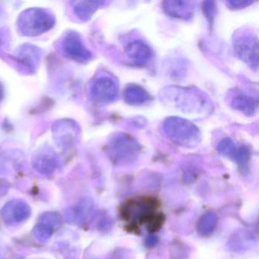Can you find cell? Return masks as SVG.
Instances as JSON below:
<instances>
[{
  "mask_svg": "<svg viewBox=\"0 0 259 259\" xmlns=\"http://www.w3.org/2000/svg\"><path fill=\"white\" fill-rule=\"evenodd\" d=\"M34 166L41 174L50 175L57 169L58 160L52 153H42L34 159Z\"/></svg>",
  "mask_w": 259,
  "mask_h": 259,
  "instance_id": "cell-16",
  "label": "cell"
},
{
  "mask_svg": "<svg viewBox=\"0 0 259 259\" xmlns=\"http://www.w3.org/2000/svg\"><path fill=\"white\" fill-rule=\"evenodd\" d=\"M230 158L233 159L239 165H245L250 158L249 149L245 145H237Z\"/></svg>",
  "mask_w": 259,
  "mask_h": 259,
  "instance_id": "cell-19",
  "label": "cell"
},
{
  "mask_svg": "<svg viewBox=\"0 0 259 259\" xmlns=\"http://www.w3.org/2000/svg\"><path fill=\"white\" fill-rule=\"evenodd\" d=\"M157 209V201L154 198L131 200L122 209V217L127 221H132L133 224L147 223L150 231H156L160 229L163 222V216L156 212Z\"/></svg>",
  "mask_w": 259,
  "mask_h": 259,
  "instance_id": "cell-2",
  "label": "cell"
},
{
  "mask_svg": "<svg viewBox=\"0 0 259 259\" xmlns=\"http://www.w3.org/2000/svg\"><path fill=\"white\" fill-rule=\"evenodd\" d=\"M4 87H3L2 84L0 83V102L2 101L3 98H4Z\"/></svg>",
  "mask_w": 259,
  "mask_h": 259,
  "instance_id": "cell-25",
  "label": "cell"
},
{
  "mask_svg": "<svg viewBox=\"0 0 259 259\" xmlns=\"http://www.w3.org/2000/svg\"><path fill=\"white\" fill-rule=\"evenodd\" d=\"M90 209L91 203L87 200H83L73 208L67 210L66 218L70 222L79 223L85 218Z\"/></svg>",
  "mask_w": 259,
  "mask_h": 259,
  "instance_id": "cell-17",
  "label": "cell"
},
{
  "mask_svg": "<svg viewBox=\"0 0 259 259\" xmlns=\"http://www.w3.org/2000/svg\"><path fill=\"white\" fill-rule=\"evenodd\" d=\"M157 242V238L154 236H150L148 239H146V244L148 246H151L154 245Z\"/></svg>",
  "mask_w": 259,
  "mask_h": 259,
  "instance_id": "cell-24",
  "label": "cell"
},
{
  "mask_svg": "<svg viewBox=\"0 0 259 259\" xmlns=\"http://www.w3.org/2000/svg\"><path fill=\"white\" fill-rule=\"evenodd\" d=\"M234 110L242 112L245 116H252L257 111V100L245 94L236 95L231 101Z\"/></svg>",
  "mask_w": 259,
  "mask_h": 259,
  "instance_id": "cell-13",
  "label": "cell"
},
{
  "mask_svg": "<svg viewBox=\"0 0 259 259\" xmlns=\"http://www.w3.org/2000/svg\"><path fill=\"white\" fill-rule=\"evenodd\" d=\"M55 24V18L41 9H30L19 18V28L25 36L35 37L50 31Z\"/></svg>",
  "mask_w": 259,
  "mask_h": 259,
  "instance_id": "cell-4",
  "label": "cell"
},
{
  "mask_svg": "<svg viewBox=\"0 0 259 259\" xmlns=\"http://www.w3.org/2000/svg\"><path fill=\"white\" fill-rule=\"evenodd\" d=\"M163 9L170 17L183 20L192 19L195 12L193 3L189 1H165Z\"/></svg>",
  "mask_w": 259,
  "mask_h": 259,
  "instance_id": "cell-12",
  "label": "cell"
},
{
  "mask_svg": "<svg viewBox=\"0 0 259 259\" xmlns=\"http://www.w3.org/2000/svg\"><path fill=\"white\" fill-rule=\"evenodd\" d=\"M91 95L99 104H110L117 98L119 86L113 78L101 77L94 82L91 89Z\"/></svg>",
  "mask_w": 259,
  "mask_h": 259,
  "instance_id": "cell-7",
  "label": "cell"
},
{
  "mask_svg": "<svg viewBox=\"0 0 259 259\" xmlns=\"http://www.w3.org/2000/svg\"><path fill=\"white\" fill-rule=\"evenodd\" d=\"M19 57L21 58V62L24 64L33 66L35 63L34 60H37V51L31 48H25L19 54Z\"/></svg>",
  "mask_w": 259,
  "mask_h": 259,
  "instance_id": "cell-20",
  "label": "cell"
},
{
  "mask_svg": "<svg viewBox=\"0 0 259 259\" xmlns=\"http://www.w3.org/2000/svg\"><path fill=\"white\" fill-rule=\"evenodd\" d=\"M125 52L130 61L136 66H145L153 57L152 50L142 40H134L128 44L125 47Z\"/></svg>",
  "mask_w": 259,
  "mask_h": 259,
  "instance_id": "cell-11",
  "label": "cell"
},
{
  "mask_svg": "<svg viewBox=\"0 0 259 259\" xmlns=\"http://www.w3.org/2000/svg\"><path fill=\"white\" fill-rule=\"evenodd\" d=\"M29 204L20 199H13L3 207L1 214L6 224L10 226L18 225L27 221L31 216Z\"/></svg>",
  "mask_w": 259,
  "mask_h": 259,
  "instance_id": "cell-8",
  "label": "cell"
},
{
  "mask_svg": "<svg viewBox=\"0 0 259 259\" xmlns=\"http://www.w3.org/2000/svg\"><path fill=\"white\" fill-rule=\"evenodd\" d=\"M9 185L7 182L0 179V196L5 195L7 192H8Z\"/></svg>",
  "mask_w": 259,
  "mask_h": 259,
  "instance_id": "cell-23",
  "label": "cell"
},
{
  "mask_svg": "<svg viewBox=\"0 0 259 259\" xmlns=\"http://www.w3.org/2000/svg\"><path fill=\"white\" fill-rule=\"evenodd\" d=\"M236 55L252 69L258 68V40L248 31H238L233 37Z\"/></svg>",
  "mask_w": 259,
  "mask_h": 259,
  "instance_id": "cell-6",
  "label": "cell"
},
{
  "mask_svg": "<svg viewBox=\"0 0 259 259\" xmlns=\"http://www.w3.org/2000/svg\"><path fill=\"white\" fill-rule=\"evenodd\" d=\"M202 9L203 13L207 18L209 24L212 25L214 20L215 15H216V6H215L214 2L207 1V2L203 3Z\"/></svg>",
  "mask_w": 259,
  "mask_h": 259,
  "instance_id": "cell-21",
  "label": "cell"
},
{
  "mask_svg": "<svg viewBox=\"0 0 259 259\" xmlns=\"http://www.w3.org/2000/svg\"><path fill=\"white\" fill-rule=\"evenodd\" d=\"M163 104L176 110L190 115H207L212 110V104L204 92L195 88L169 86L160 92Z\"/></svg>",
  "mask_w": 259,
  "mask_h": 259,
  "instance_id": "cell-1",
  "label": "cell"
},
{
  "mask_svg": "<svg viewBox=\"0 0 259 259\" xmlns=\"http://www.w3.org/2000/svg\"><path fill=\"white\" fill-rule=\"evenodd\" d=\"M62 224V218L56 212H46L43 213L33 230V234L37 240L47 242L49 240L54 232Z\"/></svg>",
  "mask_w": 259,
  "mask_h": 259,
  "instance_id": "cell-9",
  "label": "cell"
},
{
  "mask_svg": "<svg viewBox=\"0 0 259 259\" xmlns=\"http://www.w3.org/2000/svg\"><path fill=\"white\" fill-rule=\"evenodd\" d=\"M63 53L68 58L77 62H87L92 58V53L86 48L81 37L71 32L62 44Z\"/></svg>",
  "mask_w": 259,
  "mask_h": 259,
  "instance_id": "cell-10",
  "label": "cell"
},
{
  "mask_svg": "<svg viewBox=\"0 0 259 259\" xmlns=\"http://www.w3.org/2000/svg\"><path fill=\"white\" fill-rule=\"evenodd\" d=\"M150 94L142 86L130 84L124 92V99L130 105H142L151 100Z\"/></svg>",
  "mask_w": 259,
  "mask_h": 259,
  "instance_id": "cell-14",
  "label": "cell"
},
{
  "mask_svg": "<svg viewBox=\"0 0 259 259\" xmlns=\"http://www.w3.org/2000/svg\"><path fill=\"white\" fill-rule=\"evenodd\" d=\"M165 134L176 145L192 148L201 142L199 128L187 119L178 116L166 118L163 123Z\"/></svg>",
  "mask_w": 259,
  "mask_h": 259,
  "instance_id": "cell-3",
  "label": "cell"
},
{
  "mask_svg": "<svg viewBox=\"0 0 259 259\" xmlns=\"http://www.w3.org/2000/svg\"><path fill=\"white\" fill-rule=\"evenodd\" d=\"M141 148L140 144L133 136L127 133H119L109 142L107 151L115 163H126L139 157Z\"/></svg>",
  "mask_w": 259,
  "mask_h": 259,
  "instance_id": "cell-5",
  "label": "cell"
},
{
  "mask_svg": "<svg viewBox=\"0 0 259 259\" xmlns=\"http://www.w3.org/2000/svg\"><path fill=\"white\" fill-rule=\"evenodd\" d=\"M217 221H218V218L216 214L213 212H207L198 221V225H197L198 233L203 236L211 234L216 227Z\"/></svg>",
  "mask_w": 259,
  "mask_h": 259,
  "instance_id": "cell-18",
  "label": "cell"
},
{
  "mask_svg": "<svg viewBox=\"0 0 259 259\" xmlns=\"http://www.w3.org/2000/svg\"><path fill=\"white\" fill-rule=\"evenodd\" d=\"M227 4L230 8L237 10V9L248 7V5L252 4V1H241V0H239V1H229Z\"/></svg>",
  "mask_w": 259,
  "mask_h": 259,
  "instance_id": "cell-22",
  "label": "cell"
},
{
  "mask_svg": "<svg viewBox=\"0 0 259 259\" xmlns=\"http://www.w3.org/2000/svg\"><path fill=\"white\" fill-rule=\"evenodd\" d=\"M101 1H80L73 3V10L77 17L81 20L87 21L92 18L94 13L105 4Z\"/></svg>",
  "mask_w": 259,
  "mask_h": 259,
  "instance_id": "cell-15",
  "label": "cell"
}]
</instances>
